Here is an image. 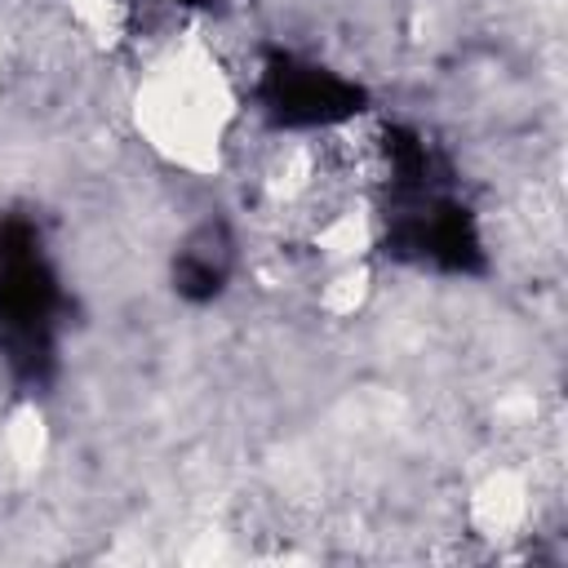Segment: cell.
Segmentation results:
<instances>
[{"label":"cell","instance_id":"4","mask_svg":"<svg viewBox=\"0 0 568 568\" xmlns=\"http://www.w3.org/2000/svg\"><path fill=\"white\" fill-rule=\"evenodd\" d=\"M169 4H186V9H200V4H213V0H169Z\"/></svg>","mask_w":568,"mask_h":568},{"label":"cell","instance_id":"1","mask_svg":"<svg viewBox=\"0 0 568 568\" xmlns=\"http://www.w3.org/2000/svg\"><path fill=\"white\" fill-rule=\"evenodd\" d=\"M58 324L62 288L40 226L22 213H0V355L18 382L40 386L53 373Z\"/></svg>","mask_w":568,"mask_h":568},{"label":"cell","instance_id":"2","mask_svg":"<svg viewBox=\"0 0 568 568\" xmlns=\"http://www.w3.org/2000/svg\"><path fill=\"white\" fill-rule=\"evenodd\" d=\"M257 102L280 129H333L364 111V89L320 62L271 49L257 67Z\"/></svg>","mask_w":568,"mask_h":568},{"label":"cell","instance_id":"3","mask_svg":"<svg viewBox=\"0 0 568 568\" xmlns=\"http://www.w3.org/2000/svg\"><path fill=\"white\" fill-rule=\"evenodd\" d=\"M235 266V244L226 235L222 222H204L200 231H191V240L182 244L178 262H173V288L186 302H209L226 288Z\"/></svg>","mask_w":568,"mask_h":568}]
</instances>
